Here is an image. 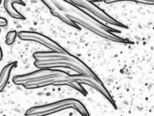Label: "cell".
<instances>
[{"instance_id":"obj_4","label":"cell","mask_w":154,"mask_h":116,"mask_svg":"<svg viewBox=\"0 0 154 116\" xmlns=\"http://www.w3.org/2000/svg\"><path fill=\"white\" fill-rule=\"evenodd\" d=\"M15 65V62L11 63L6 65L1 71L0 74V91L5 86L7 82L9 79L10 72Z\"/></svg>"},{"instance_id":"obj_3","label":"cell","mask_w":154,"mask_h":116,"mask_svg":"<svg viewBox=\"0 0 154 116\" xmlns=\"http://www.w3.org/2000/svg\"><path fill=\"white\" fill-rule=\"evenodd\" d=\"M18 35L19 38L22 40L37 42L45 46L52 51H66L63 47L57 44L55 41L40 33L32 31H20Z\"/></svg>"},{"instance_id":"obj_1","label":"cell","mask_w":154,"mask_h":116,"mask_svg":"<svg viewBox=\"0 0 154 116\" xmlns=\"http://www.w3.org/2000/svg\"><path fill=\"white\" fill-rule=\"evenodd\" d=\"M35 59L34 65L40 68H67L78 74L94 77L97 76L80 59L66 51H40L33 55Z\"/></svg>"},{"instance_id":"obj_6","label":"cell","mask_w":154,"mask_h":116,"mask_svg":"<svg viewBox=\"0 0 154 116\" xmlns=\"http://www.w3.org/2000/svg\"><path fill=\"white\" fill-rule=\"evenodd\" d=\"M16 36L15 31H11L8 33L6 37V43L8 44H11L13 42Z\"/></svg>"},{"instance_id":"obj_5","label":"cell","mask_w":154,"mask_h":116,"mask_svg":"<svg viewBox=\"0 0 154 116\" xmlns=\"http://www.w3.org/2000/svg\"><path fill=\"white\" fill-rule=\"evenodd\" d=\"M103 1L106 3H111V2L122 1H134V2H138V3H142V4H153V0H103Z\"/></svg>"},{"instance_id":"obj_2","label":"cell","mask_w":154,"mask_h":116,"mask_svg":"<svg viewBox=\"0 0 154 116\" xmlns=\"http://www.w3.org/2000/svg\"><path fill=\"white\" fill-rule=\"evenodd\" d=\"M73 108L82 115H88L89 114L83 104L76 99L69 98L57 101L54 103L43 106L32 107L29 109L25 115H50L58 111L67 109Z\"/></svg>"}]
</instances>
